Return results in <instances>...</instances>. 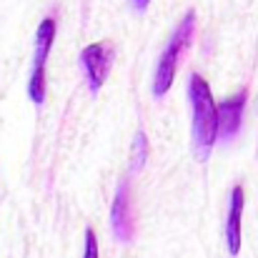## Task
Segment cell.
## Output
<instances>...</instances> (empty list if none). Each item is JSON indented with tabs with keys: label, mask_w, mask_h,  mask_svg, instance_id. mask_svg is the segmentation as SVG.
<instances>
[{
	"label": "cell",
	"mask_w": 258,
	"mask_h": 258,
	"mask_svg": "<svg viewBox=\"0 0 258 258\" xmlns=\"http://www.w3.org/2000/svg\"><path fill=\"white\" fill-rule=\"evenodd\" d=\"M188 100L193 108V153L198 161H208L213 143L218 141V105L211 86L198 73H193L188 81Z\"/></svg>",
	"instance_id": "cell-1"
},
{
	"label": "cell",
	"mask_w": 258,
	"mask_h": 258,
	"mask_svg": "<svg viewBox=\"0 0 258 258\" xmlns=\"http://www.w3.org/2000/svg\"><path fill=\"white\" fill-rule=\"evenodd\" d=\"M246 100H248V93L238 90L236 95L218 103V141L221 143H231L238 136L243 113H246Z\"/></svg>",
	"instance_id": "cell-4"
},
{
	"label": "cell",
	"mask_w": 258,
	"mask_h": 258,
	"mask_svg": "<svg viewBox=\"0 0 258 258\" xmlns=\"http://www.w3.org/2000/svg\"><path fill=\"white\" fill-rule=\"evenodd\" d=\"M110 228H113V236L120 243H131L133 241L136 221H133V211H131L128 180L118 183V190H115V198H113V206H110Z\"/></svg>",
	"instance_id": "cell-5"
},
{
	"label": "cell",
	"mask_w": 258,
	"mask_h": 258,
	"mask_svg": "<svg viewBox=\"0 0 258 258\" xmlns=\"http://www.w3.org/2000/svg\"><path fill=\"white\" fill-rule=\"evenodd\" d=\"M55 28H58L55 25V18H43L40 20L38 33H35V50H33V68L30 71L45 73V63H48L53 40H55Z\"/></svg>",
	"instance_id": "cell-7"
},
{
	"label": "cell",
	"mask_w": 258,
	"mask_h": 258,
	"mask_svg": "<svg viewBox=\"0 0 258 258\" xmlns=\"http://www.w3.org/2000/svg\"><path fill=\"white\" fill-rule=\"evenodd\" d=\"M131 5H133L136 13H146V8L151 5V0H131Z\"/></svg>",
	"instance_id": "cell-10"
},
{
	"label": "cell",
	"mask_w": 258,
	"mask_h": 258,
	"mask_svg": "<svg viewBox=\"0 0 258 258\" xmlns=\"http://www.w3.org/2000/svg\"><path fill=\"white\" fill-rule=\"evenodd\" d=\"M243 206H246V190L243 185H233L231 190V206L226 216V246L231 256H238L241 251V218H243Z\"/></svg>",
	"instance_id": "cell-6"
},
{
	"label": "cell",
	"mask_w": 258,
	"mask_h": 258,
	"mask_svg": "<svg viewBox=\"0 0 258 258\" xmlns=\"http://www.w3.org/2000/svg\"><path fill=\"white\" fill-rule=\"evenodd\" d=\"M113 60H115V48H113L110 40L90 43L81 50V68H83V76H86L90 93H98L105 86V81L110 76V68H113Z\"/></svg>",
	"instance_id": "cell-3"
},
{
	"label": "cell",
	"mask_w": 258,
	"mask_h": 258,
	"mask_svg": "<svg viewBox=\"0 0 258 258\" xmlns=\"http://www.w3.org/2000/svg\"><path fill=\"white\" fill-rule=\"evenodd\" d=\"M193 35H196V13L188 10L183 15V20L178 23V28L173 30L168 45L163 48L161 58H158V66H156V73H153V95L156 98H163L173 86V78H175V71L180 66V58L183 53L190 48L193 43Z\"/></svg>",
	"instance_id": "cell-2"
},
{
	"label": "cell",
	"mask_w": 258,
	"mask_h": 258,
	"mask_svg": "<svg viewBox=\"0 0 258 258\" xmlns=\"http://www.w3.org/2000/svg\"><path fill=\"white\" fill-rule=\"evenodd\" d=\"M146 161H148V138H146L143 131H138L136 138H133V161H131V168L133 171H141L146 166Z\"/></svg>",
	"instance_id": "cell-8"
},
{
	"label": "cell",
	"mask_w": 258,
	"mask_h": 258,
	"mask_svg": "<svg viewBox=\"0 0 258 258\" xmlns=\"http://www.w3.org/2000/svg\"><path fill=\"white\" fill-rule=\"evenodd\" d=\"M83 258H98V238H95V231L86 228V251Z\"/></svg>",
	"instance_id": "cell-9"
}]
</instances>
